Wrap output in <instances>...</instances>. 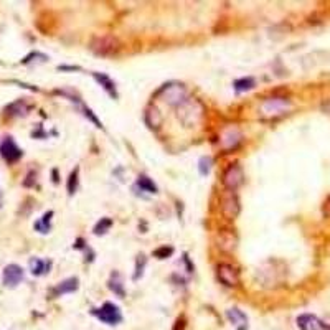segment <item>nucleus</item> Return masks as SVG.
Instances as JSON below:
<instances>
[{
    "mask_svg": "<svg viewBox=\"0 0 330 330\" xmlns=\"http://www.w3.org/2000/svg\"><path fill=\"white\" fill-rule=\"evenodd\" d=\"M203 113H205V109H203L201 103L193 98H187L182 104L177 106V116L185 127L198 125L203 119Z\"/></svg>",
    "mask_w": 330,
    "mask_h": 330,
    "instance_id": "f257e3e1",
    "label": "nucleus"
},
{
    "mask_svg": "<svg viewBox=\"0 0 330 330\" xmlns=\"http://www.w3.org/2000/svg\"><path fill=\"white\" fill-rule=\"evenodd\" d=\"M91 50L99 57H113L119 51V42L111 35H96L91 40Z\"/></svg>",
    "mask_w": 330,
    "mask_h": 330,
    "instance_id": "f03ea898",
    "label": "nucleus"
},
{
    "mask_svg": "<svg viewBox=\"0 0 330 330\" xmlns=\"http://www.w3.org/2000/svg\"><path fill=\"white\" fill-rule=\"evenodd\" d=\"M219 207H222V213L225 218H228V219L236 218L240 215V210H241L236 192L226 190L225 188V192L222 193V196H219Z\"/></svg>",
    "mask_w": 330,
    "mask_h": 330,
    "instance_id": "7ed1b4c3",
    "label": "nucleus"
},
{
    "mask_svg": "<svg viewBox=\"0 0 330 330\" xmlns=\"http://www.w3.org/2000/svg\"><path fill=\"white\" fill-rule=\"evenodd\" d=\"M289 107H290V103H289L287 98L272 96V98H268V99L263 101L261 107H259V111H261L263 116L272 117V116H281V114H284Z\"/></svg>",
    "mask_w": 330,
    "mask_h": 330,
    "instance_id": "20e7f679",
    "label": "nucleus"
},
{
    "mask_svg": "<svg viewBox=\"0 0 330 330\" xmlns=\"http://www.w3.org/2000/svg\"><path fill=\"white\" fill-rule=\"evenodd\" d=\"M160 96L163 98L165 103L170 104V106H175V107L182 104L184 101L188 98L187 89L178 83H172V84L163 86V88L160 89Z\"/></svg>",
    "mask_w": 330,
    "mask_h": 330,
    "instance_id": "39448f33",
    "label": "nucleus"
},
{
    "mask_svg": "<svg viewBox=\"0 0 330 330\" xmlns=\"http://www.w3.org/2000/svg\"><path fill=\"white\" fill-rule=\"evenodd\" d=\"M243 180H245V174H243L241 165H238V163H231L230 167L223 172L222 182H223V187L226 188V190L236 192V188L241 187Z\"/></svg>",
    "mask_w": 330,
    "mask_h": 330,
    "instance_id": "423d86ee",
    "label": "nucleus"
},
{
    "mask_svg": "<svg viewBox=\"0 0 330 330\" xmlns=\"http://www.w3.org/2000/svg\"><path fill=\"white\" fill-rule=\"evenodd\" d=\"M94 314H96L101 322H104V324H107V325H117L122 320L119 307L111 304V302H106L101 309L94 310Z\"/></svg>",
    "mask_w": 330,
    "mask_h": 330,
    "instance_id": "0eeeda50",
    "label": "nucleus"
},
{
    "mask_svg": "<svg viewBox=\"0 0 330 330\" xmlns=\"http://www.w3.org/2000/svg\"><path fill=\"white\" fill-rule=\"evenodd\" d=\"M0 155H2L9 163H13V162L20 160L23 152H22V149L15 144V140L10 136H5L2 139V142H0Z\"/></svg>",
    "mask_w": 330,
    "mask_h": 330,
    "instance_id": "6e6552de",
    "label": "nucleus"
},
{
    "mask_svg": "<svg viewBox=\"0 0 330 330\" xmlns=\"http://www.w3.org/2000/svg\"><path fill=\"white\" fill-rule=\"evenodd\" d=\"M216 272H218V279L223 282L225 286L228 287H234L240 284V272L238 269L234 268L231 264H218L216 268Z\"/></svg>",
    "mask_w": 330,
    "mask_h": 330,
    "instance_id": "1a4fd4ad",
    "label": "nucleus"
},
{
    "mask_svg": "<svg viewBox=\"0 0 330 330\" xmlns=\"http://www.w3.org/2000/svg\"><path fill=\"white\" fill-rule=\"evenodd\" d=\"M2 279H4V286H7V287H17L20 282L23 281V269L20 268L19 264L5 266L4 274H2Z\"/></svg>",
    "mask_w": 330,
    "mask_h": 330,
    "instance_id": "9d476101",
    "label": "nucleus"
},
{
    "mask_svg": "<svg viewBox=\"0 0 330 330\" xmlns=\"http://www.w3.org/2000/svg\"><path fill=\"white\" fill-rule=\"evenodd\" d=\"M241 132L238 127H234V125H230V127H226L223 132H222V147L225 151H230V149H234L240 142H241Z\"/></svg>",
    "mask_w": 330,
    "mask_h": 330,
    "instance_id": "9b49d317",
    "label": "nucleus"
},
{
    "mask_svg": "<svg viewBox=\"0 0 330 330\" xmlns=\"http://www.w3.org/2000/svg\"><path fill=\"white\" fill-rule=\"evenodd\" d=\"M297 327L301 330H324L325 324L312 314H302L297 317Z\"/></svg>",
    "mask_w": 330,
    "mask_h": 330,
    "instance_id": "f8f14e48",
    "label": "nucleus"
},
{
    "mask_svg": "<svg viewBox=\"0 0 330 330\" xmlns=\"http://www.w3.org/2000/svg\"><path fill=\"white\" fill-rule=\"evenodd\" d=\"M93 78L96 80L99 84H101V88H103L109 96L111 98H117V89H116V83L109 78L107 75H104V73H93Z\"/></svg>",
    "mask_w": 330,
    "mask_h": 330,
    "instance_id": "ddd939ff",
    "label": "nucleus"
},
{
    "mask_svg": "<svg viewBox=\"0 0 330 330\" xmlns=\"http://www.w3.org/2000/svg\"><path fill=\"white\" fill-rule=\"evenodd\" d=\"M218 248L222 251H233L236 248V236L231 231H219L218 234Z\"/></svg>",
    "mask_w": 330,
    "mask_h": 330,
    "instance_id": "4468645a",
    "label": "nucleus"
},
{
    "mask_svg": "<svg viewBox=\"0 0 330 330\" xmlns=\"http://www.w3.org/2000/svg\"><path fill=\"white\" fill-rule=\"evenodd\" d=\"M144 119H145V124L151 129H159L160 124H162V114H160V111L155 106H151V107L145 109Z\"/></svg>",
    "mask_w": 330,
    "mask_h": 330,
    "instance_id": "2eb2a0df",
    "label": "nucleus"
},
{
    "mask_svg": "<svg viewBox=\"0 0 330 330\" xmlns=\"http://www.w3.org/2000/svg\"><path fill=\"white\" fill-rule=\"evenodd\" d=\"M78 289V279L76 278H69V279H65L61 281L60 284L54 287V296H61V294H69V292H75Z\"/></svg>",
    "mask_w": 330,
    "mask_h": 330,
    "instance_id": "dca6fc26",
    "label": "nucleus"
},
{
    "mask_svg": "<svg viewBox=\"0 0 330 330\" xmlns=\"http://www.w3.org/2000/svg\"><path fill=\"white\" fill-rule=\"evenodd\" d=\"M50 269V263L43 261L40 258H31L30 259V271L33 276H42Z\"/></svg>",
    "mask_w": 330,
    "mask_h": 330,
    "instance_id": "f3484780",
    "label": "nucleus"
},
{
    "mask_svg": "<svg viewBox=\"0 0 330 330\" xmlns=\"http://www.w3.org/2000/svg\"><path fill=\"white\" fill-rule=\"evenodd\" d=\"M226 317H228V320H230L231 324H234V325H245L246 322H248L246 314L241 312V310L236 309V307L228 309V310H226Z\"/></svg>",
    "mask_w": 330,
    "mask_h": 330,
    "instance_id": "a211bd4d",
    "label": "nucleus"
},
{
    "mask_svg": "<svg viewBox=\"0 0 330 330\" xmlns=\"http://www.w3.org/2000/svg\"><path fill=\"white\" fill-rule=\"evenodd\" d=\"M51 216H53V211H48V213H45V215L42 216V219H38V222L35 223V230L40 231V233H43V234L50 233V230H51V225H50Z\"/></svg>",
    "mask_w": 330,
    "mask_h": 330,
    "instance_id": "6ab92c4d",
    "label": "nucleus"
},
{
    "mask_svg": "<svg viewBox=\"0 0 330 330\" xmlns=\"http://www.w3.org/2000/svg\"><path fill=\"white\" fill-rule=\"evenodd\" d=\"M233 86H234V91L240 94V93H245V91H251L256 86V83H254L253 78H241V80L234 81Z\"/></svg>",
    "mask_w": 330,
    "mask_h": 330,
    "instance_id": "aec40b11",
    "label": "nucleus"
},
{
    "mask_svg": "<svg viewBox=\"0 0 330 330\" xmlns=\"http://www.w3.org/2000/svg\"><path fill=\"white\" fill-rule=\"evenodd\" d=\"M109 289L113 290L114 294H117L119 297H124V284H122V281H121V276L117 272H114L113 276H111V281H109Z\"/></svg>",
    "mask_w": 330,
    "mask_h": 330,
    "instance_id": "412c9836",
    "label": "nucleus"
},
{
    "mask_svg": "<svg viewBox=\"0 0 330 330\" xmlns=\"http://www.w3.org/2000/svg\"><path fill=\"white\" fill-rule=\"evenodd\" d=\"M137 187H140V190H144V192L157 193V185L149 177H145V175H140L137 178Z\"/></svg>",
    "mask_w": 330,
    "mask_h": 330,
    "instance_id": "4be33fe9",
    "label": "nucleus"
},
{
    "mask_svg": "<svg viewBox=\"0 0 330 330\" xmlns=\"http://www.w3.org/2000/svg\"><path fill=\"white\" fill-rule=\"evenodd\" d=\"M13 109H15V113L12 116H25L28 113V106L23 103V101H19V103L10 104L9 107H7V111H13Z\"/></svg>",
    "mask_w": 330,
    "mask_h": 330,
    "instance_id": "5701e85b",
    "label": "nucleus"
},
{
    "mask_svg": "<svg viewBox=\"0 0 330 330\" xmlns=\"http://www.w3.org/2000/svg\"><path fill=\"white\" fill-rule=\"evenodd\" d=\"M211 163H213V160H211V157H201L200 162H198V170H200V174L201 175H208L210 174V170H211Z\"/></svg>",
    "mask_w": 330,
    "mask_h": 330,
    "instance_id": "b1692460",
    "label": "nucleus"
},
{
    "mask_svg": "<svg viewBox=\"0 0 330 330\" xmlns=\"http://www.w3.org/2000/svg\"><path fill=\"white\" fill-rule=\"evenodd\" d=\"M111 226H113L111 219H109V218H101V222L94 226V233H96V234H104Z\"/></svg>",
    "mask_w": 330,
    "mask_h": 330,
    "instance_id": "393cba45",
    "label": "nucleus"
},
{
    "mask_svg": "<svg viewBox=\"0 0 330 330\" xmlns=\"http://www.w3.org/2000/svg\"><path fill=\"white\" fill-rule=\"evenodd\" d=\"M147 263V259L144 254H140L137 256V263H136V274H134V281H137L140 276H142V272H144V266Z\"/></svg>",
    "mask_w": 330,
    "mask_h": 330,
    "instance_id": "a878e982",
    "label": "nucleus"
},
{
    "mask_svg": "<svg viewBox=\"0 0 330 330\" xmlns=\"http://www.w3.org/2000/svg\"><path fill=\"white\" fill-rule=\"evenodd\" d=\"M78 190V169H75V172H71L68 180V193L73 195Z\"/></svg>",
    "mask_w": 330,
    "mask_h": 330,
    "instance_id": "bb28decb",
    "label": "nucleus"
},
{
    "mask_svg": "<svg viewBox=\"0 0 330 330\" xmlns=\"http://www.w3.org/2000/svg\"><path fill=\"white\" fill-rule=\"evenodd\" d=\"M81 109H83V114H84L86 117H88V119H89L91 122H94V124H96V127H103V124H101V121L98 119V117H96V116H94V114H93V111H91V109H89V107H86V106H81Z\"/></svg>",
    "mask_w": 330,
    "mask_h": 330,
    "instance_id": "cd10ccee",
    "label": "nucleus"
},
{
    "mask_svg": "<svg viewBox=\"0 0 330 330\" xmlns=\"http://www.w3.org/2000/svg\"><path fill=\"white\" fill-rule=\"evenodd\" d=\"M172 253H174V249H172V248H167V246H163V248H160V249H157L154 254H155L157 258H159V259H163V258L170 256Z\"/></svg>",
    "mask_w": 330,
    "mask_h": 330,
    "instance_id": "c85d7f7f",
    "label": "nucleus"
},
{
    "mask_svg": "<svg viewBox=\"0 0 330 330\" xmlns=\"http://www.w3.org/2000/svg\"><path fill=\"white\" fill-rule=\"evenodd\" d=\"M322 213L325 218H330V196L324 201V207H322Z\"/></svg>",
    "mask_w": 330,
    "mask_h": 330,
    "instance_id": "c756f323",
    "label": "nucleus"
},
{
    "mask_svg": "<svg viewBox=\"0 0 330 330\" xmlns=\"http://www.w3.org/2000/svg\"><path fill=\"white\" fill-rule=\"evenodd\" d=\"M174 330H185V320H184V319H178V320L175 322Z\"/></svg>",
    "mask_w": 330,
    "mask_h": 330,
    "instance_id": "7c9ffc66",
    "label": "nucleus"
},
{
    "mask_svg": "<svg viewBox=\"0 0 330 330\" xmlns=\"http://www.w3.org/2000/svg\"><path fill=\"white\" fill-rule=\"evenodd\" d=\"M0 207H2V193H0Z\"/></svg>",
    "mask_w": 330,
    "mask_h": 330,
    "instance_id": "2f4dec72",
    "label": "nucleus"
},
{
    "mask_svg": "<svg viewBox=\"0 0 330 330\" xmlns=\"http://www.w3.org/2000/svg\"><path fill=\"white\" fill-rule=\"evenodd\" d=\"M240 330H245V328H240Z\"/></svg>",
    "mask_w": 330,
    "mask_h": 330,
    "instance_id": "473e14b6",
    "label": "nucleus"
}]
</instances>
